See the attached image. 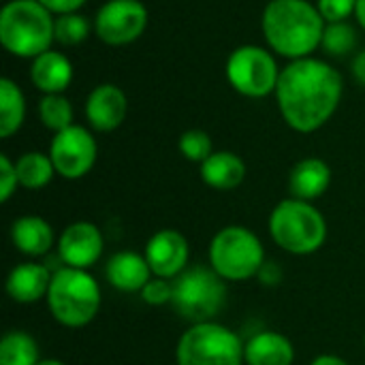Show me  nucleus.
Listing matches in <instances>:
<instances>
[{"mask_svg":"<svg viewBox=\"0 0 365 365\" xmlns=\"http://www.w3.org/2000/svg\"><path fill=\"white\" fill-rule=\"evenodd\" d=\"M145 259L156 278L175 280L190 265V244L178 229H160L145 244Z\"/></svg>","mask_w":365,"mask_h":365,"instance_id":"nucleus-13","label":"nucleus"},{"mask_svg":"<svg viewBox=\"0 0 365 365\" xmlns=\"http://www.w3.org/2000/svg\"><path fill=\"white\" fill-rule=\"evenodd\" d=\"M280 66L274 53L261 45H240L227 60V79L246 98H265L276 92Z\"/></svg>","mask_w":365,"mask_h":365,"instance_id":"nucleus-9","label":"nucleus"},{"mask_svg":"<svg viewBox=\"0 0 365 365\" xmlns=\"http://www.w3.org/2000/svg\"><path fill=\"white\" fill-rule=\"evenodd\" d=\"M317 9L325 19V24L346 21L351 15H355L357 0H317Z\"/></svg>","mask_w":365,"mask_h":365,"instance_id":"nucleus-30","label":"nucleus"},{"mask_svg":"<svg viewBox=\"0 0 365 365\" xmlns=\"http://www.w3.org/2000/svg\"><path fill=\"white\" fill-rule=\"evenodd\" d=\"M143 304L148 306H154V308H160V306H171V299H173V280H165V278H152L143 291L139 293Z\"/></svg>","mask_w":365,"mask_h":365,"instance_id":"nucleus-29","label":"nucleus"},{"mask_svg":"<svg viewBox=\"0 0 365 365\" xmlns=\"http://www.w3.org/2000/svg\"><path fill=\"white\" fill-rule=\"evenodd\" d=\"M47 154L60 178L81 180L92 171L98 156V145L88 128L73 124L53 135Z\"/></svg>","mask_w":365,"mask_h":365,"instance_id":"nucleus-10","label":"nucleus"},{"mask_svg":"<svg viewBox=\"0 0 365 365\" xmlns=\"http://www.w3.org/2000/svg\"><path fill=\"white\" fill-rule=\"evenodd\" d=\"M47 11L56 13V15H66V13H77L86 0H38Z\"/></svg>","mask_w":365,"mask_h":365,"instance_id":"nucleus-33","label":"nucleus"},{"mask_svg":"<svg viewBox=\"0 0 365 365\" xmlns=\"http://www.w3.org/2000/svg\"><path fill=\"white\" fill-rule=\"evenodd\" d=\"M30 81L43 94H62L73 81V64L62 51L47 49L32 60Z\"/></svg>","mask_w":365,"mask_h":365,"instance_id":"nucleus-19","label":"nucleus"},{"mask_svg":"<svg viewBox=\"0 0 365 365\" xmlns=\"http://www.w3.org/2000/svg\"><path fill=\"white\" fill-rule=\"evenodd\" d=\"M344 81L338 68L319 58L291 60L278 79L276 103L282 120L295 133L323 128L340 107Z\"/></svg>","mask_w":365,"mask_h":365,"instance_id":"nucleus-1","label":"nucleus"},{"mask_svg":"<svg viewBox=\"0 0 365 365\" xmlns=\"http://www.w3.org/2000/svg\"><path fill=\"white\" fill-rule=\"evenodd\" d=\"M53 34H56V43L64 45V47L79 45L90 34V21L79 13L58 15L56 24H53Z\"/></svg>","mask_w":365,"mask_h":365,"instance_id":"nucleus-27","label":"nucleus"},{"mask_svg":"<svg viewBox=\"0 0 365 365\" xmlns=\"http://www.w3.org/2000/svg\"><path fill=\"white\" fill-rule=\"evenodd\" d=\"M353 75H355V79L365 88V49L359 51L355 56V60H353Z\"/></svg>","mask_w":365,"mask_h":365,"instance_id":"nucleus-34","label":"nucleus"},{"mask_svg":"<svg viewBox=\"0 0 365 365\" xmlns=\"http://www.w3.org/2000/svg\"><path fill=\"white\" fill-rule=\"evenodd\" d=\"M178 148H180V154L190 160V163H203L207 160L212 154H214V143H212V137L201 130V128H190V130H184L180 141H178Z\"/></svg>","mask_w":365,"mask_h":365,"instance_id":"nucleus-28","label":"nucleus"},{"mask_svg":"<svg viewBox=\"0 0 365 365\" xmlns=\"http://www.w3.org/2000/svg\"><path fill=\"white\" fill-rule=\"evenodd\" d=\"M41 361L36 340L21 329L6 331L0 340V365H36Z\"/></svg>","mask_w":365,"mask_h":365,"instance_id":"nucleus-24","label":"nucleus"},{"mask_svg":"<svg viewBox=\"0 0 365 365\" xmlns=\"http://www.w3.org/2000/svg\"><path fill=\"white\" fill-rule=\"evenodd\" d=\"M152 278L145 255L135 250H120L105 263V280L120 293H141Z\"/></svg>","mask_w":365,"mask_h":365,"instance_id":"nucleus-15","label":"nucleus"},{"mask_svg":"<svg viewBox=\"0 0 365 365\" xmlns=\"http://www.w3.org/2000/svg\"><path fill=\"white\" fill-rule=\"evenodd\" d=\"M246 365H293L295 346L280 331H259L244 346Z\"/></svg>","mask_w":365,"mask_h":365,"instance_id":"nucleus-20","label":"nucleus"},{"mask_svg":"<svg viewBox=\"0 0 365 365\" xmlns=\"http://www.w3.org/2000/svg\"><path fill=\"white\" fill-rule=\"evenodd\" d=\"M227 304V282L207 265H192L173 280L171 308L190 325L216 321Z\"/></svg>","mask_w":365,"mask_h":365,"instance_id":"nucleus-7","label":"nucleus"},{"mask_svg":"<svg viewBox=\"0 0 365 365\" xmlns=\"http://www.w3.org/2000/svg\"><path fill=\"white\" fill-rule=\"evenodd\" d=\"M36 365H66L64 361H60V359H41Z\"/></svg>","mask_w":365,"mask_h":365,"instance_id":"nucleus-37","label":"nucleus"},{"mask_svg":"<svg viewBox=\"0 0 365 365\" xmlns=\"http://www.w3.org/2000/svg\"><path fill=\"white\" fill-rule=\"evenodd\" d=\"M51 278L53 272L43 265V263H19L15 265L9 276H6V295L15 302V304H36L41 299H47L49 287H51Z\"/></svg>","mask_w":365,"mask_h":365,"instance_id":"nucleus-16","label":"nucleus"},{"mask_svg":"<svg viewBox=\"0 0 365 365\" xmlns=\"http://www.w3.org/2000/svg\"><path fill=\"white\" fill-rule=\"evenodd\" d=\"M58 257L64 267L90 269L94 267L105 250V237L101 229L90 220H77L64 227L58 237Z\"/></svg>","mask_w":365,"mask_h":365,"instance_id":"nucleus-12","label":"nucleus"},{"mask_svg":"<svg viewBox=\"0 0 365 365\" xmlns=\"http://www.w3.org/2000/svg\"><path fill=\"white\" fill-rule=\"evenodd\" d=\"M45 302L51 317L62 327L81 329L90 325L101 310V284L88 269L60 267L53 272Z\"/></svg>","mask_w":365,"mask_h":365,"instance_id":"nucleus-5","label":"nucleus"},{"mask_svg":"<svg viewBox=\"0 0 365 365\" xmlns=\"http://www.w3.org/2000/svg\"><path fill=\"white\" fill-rule=\"evenodd\" d=\"M310 365H349V361H344L338 355H319V357L312 359Z\"/></svg>","mask_w":365,"mask_h":365,"instance_id":"nucleus-35","label":"nucleus"},{"mask_svg":"<svg viewBox=\"0 0 365 365\" xmlns=\"http://www.w3.org/2000/svg\"><path fill=\"white\" fill-rule=\"evenodd\" d=\"M357 45V32L349 21H331L325 26L321 47L329 56H346Z\"/></svg>","mask_w":365,"mask_h":365,"instance_id":"nucleus-26","label":"nucleus"},{"mask_svg":"<svg viewBox=\"0 0 365 365\" xmlns=\"http://www.w3.org/2000/svg\"><path fill=\"white\" fill-rule=\"evenodd\" d=\"M56 17L38 0H11L0 11V43L17 58H30L51 49Z\"/></svg>","mask_w":365,"mask_h":365,"instance_id":"nucleus-3","label":"nucleus"},{"mask_svg":"<svg viewBox=\"0 0 365 365\" xmlns=\"http://www.w3.org/2000/svg\"><path fill=\"white\" fill-rule=\"evenodd\" d=\"M19 188V180H17V169H15V160H11L6 154L0 156V201L6 203L15 190Z\"/></svg>","mask_w":365,"mask_h":365,"instance_id":"nucleus-31","label":"nucleus"},{"mask_svg":"<svg viewBox=\"0 0 365 365\" xmlns=\"http://www.w3.org/2000/svg\"><path fill=\"white\" fill-rule=\"evenodd\" d=\"M148 28V9L141 0H107L94 17V34L111 47L137 41Z\"/></svg>","mask_w":365,"mask_h":365,"instance_id":"nucleus-11","label":"nucleus"},{"mask_svg":"<svg viewBox=\"0 0 365 365\" xmlns=\"http://www.w3.org/2000/svg\"><path fill=\"white\" fill-rule=\"evenodd\" d=\"M325 26L317 4L308 0H269L261 17L269 49L289 60L310 58L321 47Z\"/></svg>","mask_w":365,"mask_h":365,"instance_id":"nucleus-2","label":"nucleus"},{"mask_svg":"<svg viewBox=\"0 0 365 365\" xmlns=\"http://www.w3.org/2000/svg\"><path fill=\"white\" fill-rule=\"evenodd\" d=\"M274 244L295 257H308L319 252L327 242V220L319 207L302 199L280 201L267 220Z\"/></svg>","mask_w":365,"mask_h":365,"instance_id":"nucleus-4","label":"nucleus"},{"mask_svg":"<svg viewBox=\"0 0 365 365\" xmlns=\"http://www.w3.org/2000/svg\"><path fill=\"white\" fill-rule=\"evenodd\" d=\"M199 175L214 190H235L246 180V163L235 152L220 150L199 165Z\"/></svg>","mask_w":365,"mask_h":365,"instance_id":"nucleus-21","label":"nucleus"},{"mask_svg":"<svg viewBox=\"0 0 365 365\" xmlns=\"http://www.w3.org/2000/svg\"><path fill=\"white\" fill-rule=\"evenodd\" d=\"M364 346H365V336H364Z\"/></svg>","mask_w":365,"mask_h":365,"instance_id":"nucleus-38","label":"nucleus"},{"mask_svg":"<svg viewBox=\"0 0 365 365\" xmlns=\"http://www.w3.org/2000/svg\"><path fill=\"white\" fill-rule=\"evenodd\" d=\"M207 261L225 282H246L259 276L267 259L263 242L252 229L229 225L212 237Z\"/></svg>","mask_w":365,"mask_h":365,"instance_id":"nucleus-6","label":"nucleus"},{"mask_svg":"<svg viewBox=\"0 0 365 365\" xmlns=\"http://www.w3.org/2000/svg\"><path fill=\"white\" fill-rule=\"evenodd\" d=\"M331 184V169L323 158L310 156V158H302L299 163L293 165V169L289 171V195L293 199H302V201H317L321 199Z\"/></svg>","mask_w":365,"mask_h":365,"instance_id":"nucleus-17","label":"nucleus"},{"mask_svg":"<svg viewBox=\"0 0 365 365\" xmlns=\"http://www.w3.org/2000/svg\"><path fill=\"white\" fill-rule=\"evenodd\" d=\"M9 235H11V244L15 246V250L30 259L45 257L56 244L53 227L45 218L34 216V214L15 218L9 229Z\"/></svg>","mask_w":365,"mask_h":365,"instance_id":"nucleus-18","label":"nucleus"},{"mask_svg":"<svg viewBox=\"0 0 365 365\" xmlns=\"http://www.w3.org/2000/svg\"><path fill=\"white\" fill-rule=\"evenodd\" d=\"M26 120V98L21 88L9 79H0V137H13Z\"/></svg>","mask_w":365,"mask_h":365,"instance_id":"nucleus-22","label":"nucleus"},{"mask_svg":"<svg viewBox=\"0 0 365 365\" xmlns=\"http://www.w3.org/2000/svg\"><path fill=\"white\" fill-rule=\"evenodd\" d=\"M38 118L53 135L73 126V105L64 94H43L38 101Z\"/></svg>","mask_w":365,"mask_h":365,"instance_id":"nucleus-25","label":"nucleus"},{"mask_svg":"<svg viewBox=\"0 0 365 365\" xmlns=\"http://www.w3.org/2000/svg\"><path fill=\"white\" fill-rule=\"evenodd\" d=\"M257 278H259V282L265 284V287H278V284L282 282V278H284V272H282V267H280L278 263L265 261Z\"/></svg>","mask_w":365,"mask_h":365,"instance_id":"nucleus-32","label":"nucleus"},{"mask_svg":"<svg viewBox=\"0 0 365 365\" xmlns=\"http://www.w3.org/2000/svg\"><path fill=\"white\" fill-rule=\"evenodd\" d=\"M242 338L216 321L190 325L178 340V365H244Z\"/></svg>","mask_w":365,"mask_h":365,"instance_id":"nucleus-8","label":"nucleus"},{"mask_svg":"<svg viewBox=\"0 0 365 365\" xmlns=\"http://www.w3.org/2000/svg\"><path fill=\"white\" fill-rule=\"evenodd\" d=\"M355 17L359 21V26L365 30V0H357V9H355Z\"/></svg>","mask_w":365,"mask_h":365,"instance_id":"nucleus-36","label":"nucleus"},{"mask_svg":"<svg viewBox=\"0 0 365 365\" xmlns=\"http://www.w3.org/2000/svg\"><path fill=\"white\" fill-rule=\"evenodd\" d=\"M128 101L122 88L113 83L96 86L86 101V120L96 133H113L126 120Z\"/></svg>","mask_w":365,"mask_h":365,"instance_id":"nucleus-14","label":"nucleus"},{"mask_svg":"<svg viewBox=\"0 0 365 365\" xmlns=\"http://www.w3.org/2000/svg\"><path fill=\"white\" fill-rule=\"evenodd\" d=\"M15 169H17L19 186L26 190H41L53 180V175H58L49 154H43V152L21 154L15 160Z\"/></svg>","mask_w":365,"mask_h":365,"instance_id":"nucleus-23","label":"nucleus"}]
</instances>
